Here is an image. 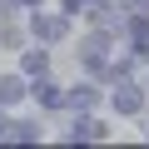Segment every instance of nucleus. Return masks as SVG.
Masks as SVG:
<instances>
[{"instance_id": "1", "label": "nucleus", "mask_w": 149, "mask_h": 149, "mask_svg": "<svg viewBox=\"0 0 149 149\" xmlns=\"http://www.w3.org/2000/svg\"><path fill=\"white\" fill-rule=\"evenodd\" d=\"M25 100V80H0V104H15Z\"/></svg>"}, {"instance_id": "2", "label": "nucleus", "mask_w": 149, "mask_h": 149, "mask_svg": "<svg viewBox=\"0 0 149 149\" xmlns=\"http://www.w3.org/2000/svg\"><path fill=\"white\" fill-rule=\"evenodd\" d=\"M35 30H40L45 40H55V35H65V25H60V20H50V15H35Z\"/></svg>"}, {"instance_id": "3", "label": "nucleus", "mask_w": 149, "mask_h": 149, "mask_svg": "<svg viewBox=\"0 0 149 149\" xmlns=\"http://www.w3.org/2000/svg\"><path fill=\"white\" fill-rule=\"evenodd\" d=\"M114 109H119V114H134V109H139V95H134V90H119V95H114Z\"/></svg>"}, {"instance_id": "4", "label": "nucleus", "mask_w": 149, "mask_h": 149, "mask_svg": "<svg viewBox=\"0 0 149 149\" xmlns=\"http://www.w3.org/2000/svg\"><path fill=\"white\" fill-rule=\"evenodd\" d=\"M40 104H50V109H55V104H65V90H55V85H40Z\"/></svg>"}, {"instance_id": "5", "label": "nucleus", "mask_w": 149, "mask_h": 149, "mask_svg": "<svg viewBox=\"0 0 149 149\" xmlns=\"http://www.w3.org/2000/svg\"><path fill=\"white\" fill-rule=\"evenodd\" d=\"M100 134H104V129H95L90 119H80V124H74V134H70V139H100Z\"/></svg>"}, {"instance_id": "6", "label": "nucleus", "mask_w": 149, "mask_h": 149, "mask_svg": "<svg viewBox=\"0 0 149 149\" xmlns=\"http://www.w3.org/2000/svg\"><path fill=\"white\" fill-rule=\"evenodd\" d=\"M0 134H5V124H0Z\"/></svg>"}]
</instances>
